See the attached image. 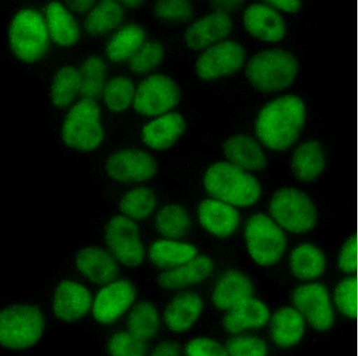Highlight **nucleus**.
Listing matches in <instances>:
<instances>
[{"instance_id": "obj_1", "label": "nucleus", "mask_w": 358, "mask_h": 356, "mask_svg": "<svg viewBox=\"0 0 358 356\" xmlns=\"http://www.w3.org/2000/svg\"><path fill=\"white\" fill-rule=\"evenodd\" d=\"M307 118V106L301 97L292 94L276 97L257 113L255 136L266 150L285 152L297 145Z\"/></svg>"}, {"instance_id": "obj_2", "label": "nucleus", "mask_w": 358, "mask_h": 356, "mask_svg": "<svg viewBox=\"0 0 358 356\" xmlns=\"http://www.w3.org/2000/svg\"><path fill=\"white\" fill-rule=\"evenodd\" d=\"M202 185L208 197L225 201L239 210L255 207L263 195L262 183L254 173L227 159L213 162L205 169Z\"/></svg>"}, {"instance_id": "obj_3", "label": "nucleus", "mask_w": 358, "mask_h": 356, "mask_svg": "<svg viewBox=\"0 0 358 356\" xmlns=\"http://www.w3.org/2000/svg\"><path fill=\"white\" fill-rule=\"evenodd\" d=\"M245 69L247 80L255 90L276 94L284 92L294 83L299 66L291 52L268 48L250 57Z\"/></svg>"}, {"instance_id": "obj_4", "label": "nucleus", "mask_w": 358, "mask_h": 356, "mask_svg": "<svg viewBox=\"0 0 358 356\" xmlns=\"http://www.w3.org/2000/svg\"><path fill=\"white\" fill-rule=\"evenodd\" d=\"M243 232L247 254L257 266L270 268L287 252V234L268 213H252L245 221Z\"/></svg>"}, {"instance_id": "obj_5", "label": "nucleus", "mask_w": 358, "mask_h": 356, "mask_svg": "<svg viewBox=\"0 0 358 356\" xmlns=\"http://www.w3.org/2000/svg\"><path fill=\"white\" fill-rule=\"evenodd\" d=\"M60 134L64 144L78 152L89 153L99 148L105 138L99 104L83 97L77 101L68 109Z\"/></svg>"}, {"instance_id": "obj_6", "label": "nucleus", "mask_w": 358, "mask_h": 356, "mask_svg": "<svg viewBox=\"0 0 358 356\" xmlns=\"http://www.w3.org/2000/svg\"><path fill=\"white\" fill-rule=\"evenodd\" d=\"M51 39L43 14L24 8L13 17L8 29V47L17 59L32 64L49 50Z\"/></svg>"}, {"instance_id": "obj_7", "label": "nucleus", "mask_w": 358, "mask_h": 356, "mask_svg": "<svg viewBox=\"0 0 358 356\" xmlns=\"http://www.w3.org/2000/svg\"><path fill=\"white\" fill-rule=\"evenodd\" d=\"M268 215L287 234H307L317 225L315 202L296 187L285 186L276 190L268 201Z\"/></svg>"}, {"instance_id": "obj_8", "label": "nucleus", "mask_w": 358, "mask_h": 356, "mask_svg": "<svg viewBox=\"0 0 358 356\" xmlns=\"http://www.w3.org/2000/svg\"><path fill=\"white\" fill-rule=\"evenodd\" d=\"M43 311L30 304H16L0 313V344L10 351L28 350L37 345L45 331Z\"/></svg>"}, {"instance_id": "obj_9", "label": "nucleus", "mask_w": 358, "mask_h": 356, "mask_svg": "<svg viewBox=\"0 0 358 356\" xmlns=\"http://www.w3.org/2000/svg\"><path fill=\"white\" fill-rule=\"evenodd\" d=\"M181 101V90L171 77L163 73L146 76L136 86L133 109L148 119L175 111Z\"/></svg>"}, {"instance_id": "obj_10", "label": "nucleus", "mask_w": 358, "mask_h": 356, "mask_svg": "<svg viewBox=\"0 0 358 356\" xmlns=\"http://www.w3.org/2000/svg\"><path fill=\"white\" fill-rule=\"evenodd\" d=\"M106 248L120 264L137 268L147 257L138 222L122 215L112 218L105 227Z\"/></svg>"}, {"instance_id": "obj_11", "label": "nucleus", "mask_w": 358, "mask_h": 356, "mask_svg": "<svg viewBox=\"0 0 358 356\" xmlns=\"http://www.w3.org/2000/svg\"><path fill=\"white\" fill-rule=\"evenodd\" d=\"M247 62L243 44L227 39L200 52L194 70L202 81L214 82L238 73L245 68Z\"/></svg>"}, {"instance_id": "obj_12", "label": "nucleus", "mask_w": 358, "mask_h": 356, "mask_svg": "<svg viewBox=\"0 0 358 356\" xmlns=\"http://www.w3.org/2000/svg\"><path fill=\"white\" fill-rule=\"evenodd\" d=\"M136 299L134 284L127 279L116 278L96 291L91 313L97 324L112 325L128 315Z\"/></svg>"}, {"instance_id": "obj_13", "label": "nucleus", "mask_w": 358, "mask_h": 356, "mask_svg": "<svg viewBox=\"0 0 358 356\" xmlns=\"http://www.w3.org/2000/svg\"><path fill=\"white\" fill-rule=\"evenodd\" d=\"M292 304L315 330L325 332L335 323L332 297L324 284L312 281L300 285L292 293Z\"/></svg>"}, {"instance_id": "obj_14", "label": "nucleus", "mask_w": 358, "mask_h": 356, "mask_svg": "<svg viewBox=\"0 0 358 356\" xmlns=\"http://www.w3.org/2000/svg\"><path fill=\"white\" fill-rule=\"evenodd\" d=\"M106 172L115 183L142 185L156 176L157 164L154 156L145 150L124 148L115 151L107 159Z\"/></svg>"}, {"instance_id": "obj_15", "label": "nucleus", "mask_w": 358, "mask_h": 356, "mask_svg": "<svg viewBox=\"0 0 358 356\" xmlns=\"http://www.w3.org/2000/svg\"><path fill=\"white\" fill-rule=\"evenodd\" d=\"M240 211L225 201L208 197L199 204L196 220L206 234L226 239L237 234L243 225Z\"/></svg>"}, {"instance_id": "obj_16", "label": "nucleus", "mask_w": 358, "mask_h": 356, "mask_svg": "<svg viewBox=\"0 0 358 356\" xmlns=\"http://www.w3.org/2000/svg\"><path fill=\"white\" fill-rule=\"evenodd\" d=\"M93 299L92 291L82 282L62 280L52 293V313L62 322H79L92 313Z\"/></svg>"}, {"instance_id": "obj_17", "label": "nucleus", "mask_w": 358, "mask_h": 356, "mask_svg": "<svg viewBox=\"0 0 358 356\" xmlns=\"http://www.w3.org/2000/svg\"><path fill=\"white\" fill-rule=\"evenodd\" d=\"M243 24L250 37L265 43H279L287 33L282 14L268 2L248 6L243 14Z\"/></svg>"}, {"instance_id": "obj_18", "label": "nucleus", "mask_w": 358, "mask_h": 356, "mask_svg": "<svg viewBox=\"0 0 358 356\" xmlns=\"http://www.w3.org/2000/svg\"><path fill=\"white\" fill-rule=\"evenodd\" d=\"M234 31V21L229 14L213 10L193 22L186 29V46L194 51H203L229 39Z\"/></svg>"}, {"instance_id": "obj_19", "label": "nucleus", "mask_w": 358, "mask_h": 356, "mask_svg": "<svg viewBox=\"0 0 358 356\" xmlns=\"http://www.w3.org/2000/svg\"><path fill=\"white\" fill-rule=\"evenodd\" d=\"M186 129V119L175 111L148 119L141 130V139L150 150L164 152L177 144Z\"/></svg>"}, {"instance_id": "obj_20", "label": "nucleus", "mask_w": 358, "mask_h": 356, "mask_svg": "<svg viewBox=\"0 0 358 356\" xmlns=\"http://www.w3.org/2000/svg\"><path fill=\"white\" fill-rule=\"evenodd\" d=\"M204 311V301L198 292H178L168 301L163 311V322L170 332H189L199 323Z\"/></svg>"}, {"instance_id": "obj_21", "label": "nucleus", "mask_w": 358, "mask_h": 356, "mask_svg": "<svg viewBox=\"0 0 358 356\" xmlns=\"http://www.w3.org/2000/svg\"><path fill=\"white\" fill-rule=\"evenodd\" d=\"M77 271L87 281L97 286L117 278L120 263L106 248L89 245L80 249L75 258Z\"/></svg>"}, {"instance_id": "obj_22", "label": "nucleus", "mask_w": 358, "mask_h": 356, "mask_svg": "<svg viewBox=\"0 0 358 356\" xmlns=\"http://www.w3.org/2000/svg\"><path fill=\"white\" fill-rule=\"evenodd\" d=\"M255 285L249 276L238 270H228L215 280L210 300L215 308L227 311L254 296Z\"/></svg>"}, {"instance_id": "obj_23", "label": "nucleus", "mask_w": 358, "mask_h": 356, "mask_svg": "<svg viewBox=\"0 0 358 356\" xmlns=\"http://www.w3.org/2000/svg\"><path fill=\"white\" fill-rule=\"evenodd\" d=\"M271 315L266 302L253 296L227 311L222 319V326L231 336L254 333L268 327Z\"/></svg>"}, {"instance_id": "obj_24", "label": "nucleus", "mask_w": 358, "mask_h": 356, "mask_svg": "<svg viewBox=\"0 0 358 356\" xmlns=\"http://www.w3.org/2000/svg\"><path fill=\"white\" fill-rule=\"evenodd\" d=\"M227 162L252 173L262 171L267 164L266 148L259 141L246 133L228 137L222 145Z\"/></svg>"}, {"instance_id": "obj_25", "label": "nucleus", "mask_w": 358, "mask_h": 356, "mask_svg": "<svg viewBox=\"0 0 358 356\" xmlns=\"http://www.w3.org/2000/svg\"><path fill=\"white\" fill-rule=\"evenodd\" d=\"M213 272L214 264L211 258L199 255L189 262L161 272L158 283L161 288L167 291L189 290L209 280Z\"/></svg>"}, {"instance_id": "obj_26", "label": "nucleus", "mask_w": 358, "mask_h": 356, "mask_svg": "<svg viewBox=\"0 0 358 356\" xmlns=\"http://www.w3.org/2000/svg\"><path fill=\"white\" fill-rule=\"evenodd\" d=\"M268 327L271 342L280 349H290L303 340L307 322L294 306H284L271 315Z\"/></svg>"}, {"instance_id": "obj_27", "label": "nucleus", "mask_w": 358, "mask_h": 356, "mask_svg": "<svg viewBox=\"0 0 358 356\" xmlns=\"http://www.w3.org/2000/svg\"><path fill=\"white\" fill-rule=\"evenodd\" d=\"M199 255L196 245L185 238L164 237L151 243L147 252L151 264L162 271L189 262Z\"/></svg>"}, {"instance_id": "obj_28", "label": "nucleus", "mask_w": 358, "mask_h": 356, "mask_svg": "<svg viewBox=\"0 0 358 356\" xmlns=\"http://www.w3.org/2000/svg\"><path fill=\"white\" fill-rule=\"evenodd\" d=\"M327 164L326 150L317 140H307L298 144L290 159L293 175L304 183L317 180L324 173Z\"/></svg>"}, {"instance_id": "obj_29", "label": "nucleus", "mask_w": 358, "mask_h": 356, "mask_svg": "<svg viewBox=\"0 0 358 356\" xmlns=\"http://www.w3.org/2000/svg\"><path fill=\"white\" fill-rule=\"evenodd\" d=\"M45 22L52 43L62 48L73 47L80 38V27L69 8L59 2H51L44 12Z\"/></svg>"}, {"instance_id": "obj_30", "label": "nucleus", "mask_w": 358, "mask_h": 356, "mask_svg": "<svg viewBox=\"0 0 358 356\" xmlns=\"http://www.w3.org/2000/svg\"><path fill=\"white\" fill-rule=\"evenodd\" d=\"M327 265L324 252L310 243L294 246L289 255V268L292 274L304 283L320 278L325 272Z\"/></svg>"}, {"instance_id": "obj_31", "label": "nucleus", "mask_w": 358, "mask_h": 356, "mask_svg": "<svg viewBox=\"0 0 358 356\" xmlns=\"http://www.w3.org/2000/svg\"><path fill=\"white\" fill-rule=\"evenodd\" d=\"M146 38V32L139 24H122L107 41L106 56L114 64L129 62L147 41Z\"/></svg>"}, {"instance_id": "obj_32", "label": "nucleus", "mask_w": 358, "mask_h": 356, "mask_svg": "<svg viewBox=\"0 0 358 356\" xmlns=\"http://www.w3.org/2000/svg\"><path fill=\"white\" fill-rule=\"evenodd\" d=\"M154 225L160 237L185 238L191 232L192 219L182 204L172 202L159 207L154 216Z\"/></svg>"}, {"instance_id": "obj_33", "label": "nucleus", "mask_w": 358, "mask_h": 356, "mask_svg": "<svg viewBox=\"0 0 358 356\" xmlns=\"http://www.w3.org/2000/svg\"><path fill=\"white\" fill-rule=\"evenodd\" d=\"M119 206L122 215L137 222L145 220L159 208L157 195L148 186L134 185L122 195Z\"/></svg>"}, {"instance_id": "obj_34", "label": "nucleus", "mask_w": 358, "mask_h": 356, "mask_svg": "<svg viewBox=\"0 0 358 356\" xmlns=\"http://www.w3.org/2000/svg\"><path fill=\"white\" fill-rule=\"evenodd\" d=\"M124 20V8L114 0H103L96 3L85 20L86 32L92 36L113 34L120 28Z\"/></svg>"}, {"instance_id": "obj_35", "label": "nucleus", "mask_w": 358, "mask_h": 356, "mask_svg": "<svg viewBox=\"0 0 358 356\" xmlns=\"http://www.w3.org/2000/svg\"><path fill=\"white\" fill-rule=\"evenodd\" d=\"M127 316V330L147 343L156 337L164 324L162 315L148 301L136 302Z\"/></svg>"}, {"instance_id": "obj_36", "label": "nucleus", "mask_w": 358, "mask_h": 356, "mask_svg": "<svg viewBox=\"0 0 358 356\" xmlns=\"http://www.w3.org/2000/svg\"><path fill=\"white\" fill-rule=\"evenodd\" d=\"M82 95V79L80 71L66 66L59 69L50 86V97L53 106L58 109H69Z\"/></svg>"}, {"instance_id": "obj_37", "label": "nucleus", "mask_w": 358, "mask_h": 356, "mask_svg": "<svg viewBox=\"0 0 358 356\" xmlns=\"http://www.w3.org/2000/svg\"><path fill=\"white\" fill-rule=\"evenodd\" d=\"M136 86L127 76H118L107 81L101 95L106 108L113 113H122L133 106Z\"/></svg>"}, {"instance_id": "obj_38", "label": "nucleus", "mask_w": 358, "mask_h": 356, "mask_svg": "<svg viewBox=\"0 0 358 356\" xmlns=\"http://www.w3.org/2000/svg\"><path fill=\"white\" fill-rule=\"evenodd\" d=\"M79 71L83 99L96 101L102 95L107 83L105 61L100 57H90L84 61Z\"/></svg>"}, {"instance_id": "obj_39", "label": "nucleus", "mask_w": 358, "mask_h": 356, "mask_svg": "<svg viewBox=\"0 0 358 356\" xmlns=\"http://www.w3.org/2000/svg\"><path fill=\"white\" fill-rule=\"evenodd\" d=\"M164 57L165 49L162 43L147 41L129 61V66L134 74L149 76L162 64Z\"/></svg>"}, {"instance_id": "obj_40", "label": "nucleus", "mask_w": 358, "mask_h": 356, "mask_svg": "<svg viewBox=\"0 0 358 356\" xmlns=\"http://www.w3.org/2000/svg\"><path fill=\"white\" fill-rule=\"evenodd\" d=\"M106 349L112 356H144L148 353L147 342L128 330L112 334L107 341Z\"/></svg>"}, {"instance_id": "obj_41", "label": "nucleus", "mask_w": 358, "mask_h": 356, "mask_svg": "<svg viewBox=\"0 0 358 356\" xmlns=\"http://www.w3.org/2000/svg\"><path fill=\"white\" fill-rule=\"evenodd\" d=\"M225 346L227 355L231 356H266L268 353L266 342L254 333L231 336Z\"/></svg>"}, {"instance_id": "obj_42", "label": "nucleus", "mask_w": 358, "mask_h": 356, "mask_svg": "<svg viewBox=\"0 0 358 356\" xmlns=\"http://www.w3.org/2000/svg\"><path fill=\"white\" fill-rule=\"evenodd\" d=\"M155 13L161 21L182 23L192 19L194 7L186 0H161L155 4Z\"/></svg>"}, {"instance_id": "obj_43", "label": "nucleus", "mask_w": 358, "mask_h": 356, "mask_svg": "<svg viewBox=\"0 0 358 356\" xmlns=\"http://www.w3.org/2000/svg\"><path fill=\"white\" fill-rule=\"evenodd\" d=\"M352 277H347L340 281L335 287L332 296L335 308L344 317L352 319L354 315V310L357 304V295H355V283ZM357 309V308H356Z\"/></svg>"}, {"instance_id": "obj_44", "label": "nucleus", "mask_w": 358, "mask_h": 356, "mask_svg": "<svg viewBox=\"0 0 358 356\" xmlns=\"http://www.w3.org/2000/svg\"><path fill=\"white\" fill-rule=\"evenodd\" d=\"M184 353L187 356H224L227 355L226 346L210 336H196L187 341Z\"/></svg>"}, {"instance_id": "obj_45", "label": "nucleus", "mask_w": 358, "mask_h": 356, "mask_svg": "<svg viewBox=\"0 0 358 356\" xmlns=\"http://www.w3.org/2000/svg\"><path fill=\"white\" fill-rule=\"evenodd\" d=\"M353 245L352 238H348L340 248L337 257L338 269L346 275H352L354 272L353 268L355 266L354 262L356 258L354 257L355 253L354 252L355 247Z\"/></svg>"}, {"instance_id": "obj_46", "label": "nucleus", "mask_w": 358, "mask_h": 356, "mask_svg": "<svg viewBox=\"0 0 358 356\" xmlns=\"http://www.w3.org/2000/svg\"><path fill=\"white\" fill-rule=\"evenodd\" d=\"M182 353L181 346L174 341H164L157 343L151 354L154 356H178Z\"/></svg>"}, {"instance_id": "obj_47", "label": "nucleus", "mask_w": 358, "mask_h": 356, "mask_svg": "<svg viewBox=\"0 0 358 356\" xmlns=\"http://www.w3.org/2000/svg\"><path fill=\"white\" fill-rule=\"evenodd\" d=\"M281 14H294L298 13L301 8V3L299 0H278V1L268 2Z\"/></svg>"}, {"instance_id": "obj_48", "label": "nucleus", "mask_w": 358, "mask_h": 356, "mask_svg": "<svg viewBox=\"0 0 358 356\" xmlns=\"http://www.w3.org/2000/svg\"><path fill=\"white\" fill-rule=\"evenodd\" d=\"M243 1H237V0H226V1H213L211 5L213 10L229 14L235 12L243 6Z\"/></svg>"}, {"instance_id": "obj_49", "label": "nucleus", "mask_w": 358, "mask_h": 356, "mask_svg": "<svg viewBox=\"0 0 358 356\" xmlns=\"http://www.w3.org/2000/svg\"><path fill=\"white\" fill-rule=\"evenodd\" d=\"M95 4L92 0H77V1H69L66 6L73 13L87 14Z\"/></svg>"}, {"instance_id": "obj_50", "label": "nucleus", "mask_w": 358, "mask_h": 356, "mask_svg": "<svg viewBox=\"0 0 358 356\" xmlns=\"http://www.w3.org/2000/svg\"><path fill=\"white\" fill-rule=\"evenodd\" d=\"M143 3L144 2L140 1V0H125V1L122 2L123 8H129V10H137V8L141 7Z\"/></svg>"}]
</instances>
